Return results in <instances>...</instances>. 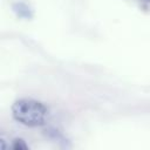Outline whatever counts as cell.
<instances>
[{
  "label": "cell",
  "mask_w": 150,
  "mask_h": 150,
  "mask_svg": "<svg viewBox=\"0 0 150 150\" xmlns=\"http://www.w3.org/2000/svg\"><path fill=\"white\" fill-rule=\"evenodd\" d=\"M143 1H145V2H150V0H143Z\"/></svg>",
  "instance_id": "3"
},
{
  "label": "cell",
  "mask_w": 150,
  "mask_h": 150,
  "mask_svg": "<svg viewBox=\"0 0 150 150\" xmlns=\"http://www.w3.org/2000/svg\"><path fill=\"white\" fill-rule=\"evenodd\" d=\"M12 116L26 127H40L46 123L47 107L34 98H19L12 105Z\"/></svg>",
  "instance_id": "1"
},
{
  "label": "cell",
  "mask_w": 150,
  "mask_h": 150,
  "mask_svg": "<svg viewBox=\"0 0 150 150\" xmlns=\"http://www.w3.org/2000/svg\"><path fill=\"white\" fill-rule=\"evenodd\" d=\"M12 148L15 149V150H20V149H25V150H26V149H28V145L25 143L23 139H21V138H15V139L13 141Z\"/></svg>",
  "instance_id": "2"
}]
</instances>
